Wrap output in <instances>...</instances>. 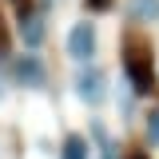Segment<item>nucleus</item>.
<instances>
[{
    "label": "nucleus",
    "mask_w": 159,
    "mask_h": 159,
    "mask_svg": "<svg viewBox=\"0 0 159 159\" xmlns=\"http://www.w3.org/2000/svg\"><path fill=\"white\" fill-rule=\"evenodd\" d=\"M72 96L84 107H103L111 99V76L99 64H84V68H76V76H72Z\"/></svg>",
    "instance_id": "f257e3e1"
},
{
    "label": "nucleus",
    "mask_w": 159,
    "mask_h": 159,
    "mask_svg": "<svg viewBox=\"0 0 159 159\" xmlns=\"http://www.w3.org/2000/svg\"><path fill=\"white\" fill-rule=\"evenodd\" d=\"M4 76L12 80L16 88L40 92V88H48V64H44L40 52H16V56H8V64H4Z\"/></svg>",
    "instance_id": "f03ea898"
},
{
    "label": "nucleus",
    "mask_w": 159,
    "mask_h": 159,
    "mask_svg": "<svg viewBox=\"0 0 159 159\" xmlns=\"http://www.w3.org/2000/svg\"><path fill=\"white\" fill-rule=\"evenodd\" d=\"M64 52H68V60L76 68L96 64V56H99V28H96V20H76L68 28V36H64Z\"/></svg>",
    "instance_id": "7ed1b4c3"
},
{
    "label": "nucleus",
    "mask_w": 159,
    "mask_h": 159,
    "mask_svg": "<svg viewBox=\"0 0 159 159\" xmlns=\"http://www.w3.org/2000/svg\"><path fill=\"white\" fill-rule=\"evenodd\" d=\"M16 40L24 44V52H40V48L48 44V16H44V12H20Z\"/></svg>",
    "instance_id": "20e7f679"
},
{
    "label": "nucleus",
    "mask_w": 159,
    "mask_h": 159,
    "mask_svg": "<svg viewBox=\"0 0 159 159\" xmlns=\"http://www.w3.org/2000/svg\"><path fill=\"white\" fill-rule=\"evenodd\" d=\"M123 76H127L131 96H143V92L151 88V72H147V48H131V44H127V52H123Z\"/></svg>",
    "instance_id": "39448f33"
},
{
    "label": "nucleus",
    "mask_w": 159,
    "mask_h": 159,
    "mask_svg": "<svg viewBox=\"0 0 159 159\" xmlns=\"http://www.w3.org/2000/svg\"><path fill=\"white\" fill-rule=\"evenodd\" d=\"M123 16L131 24H159V0H123Z\"/></svg>",
    "instance_id": "423d86ee"
},
{
    "label": "nucleus",
    "mask_w": 159,
    "mask_h": 159,
    "mask_svg": "<svg viewBox=\"0 0 159 159\" xmlns=\"http://www.w3.org/2000/svg\"><path fill=\"white\" fill-rule=\"evenodd\" d=\"M56 159H92V143L84 131H72V135H64V143L56 147Z\"/></svg>",
    "instance_id": "0eeeda50"
},
{
    "label": "nucleus",
    "mask_w": 159,
    "mask_h": 159,
    "mask_svg": "<svg viewBox=\"0 0 159 159\" xmlns=\"http://www.w3.org/2000/svg\"><path fill=\"white\" fill-rule=\"evenodd\" d=\"M84 135H88V143H92V147H99L103 155H111V151H116V139H111L107 123H103L99 116H92V119H88V131H84Z\"/></svg>",
    "instance_id": "6e6552de"
},
{
    "label": "nucleus",
    "mask_w": 159,
    "mask_h": 159,
    "mask_svg": "<svg viewBox=\"0 0 159 159\" xmlns=\"http://www.w3.org/2000/svg\"><path fill=\"white\" fill-rule=\"evenodd\" d=\"M143 143L147 147H159V107H147L143 111Z\"/></svg>",
    "instance_id": "1a4fd4ad"
},
{
    "label": "nucleus",
    "mask_w": 159,
    "mask_h": 159,
    "mask_svg": "<svg viewBox=\"0 0 159 159\" xmlns=\"http://www.w3.org/2000/svg\"><path fill=\"white\" fill-rule=\"evenodd\" d=\"M36 4H40V12H44V16H48V12L56 8V0H36Z\"/></svg>",
    "instance_id": "9d476101"
},
{
    "label": "nucleus",
    "mask_w": 159,
    "mask_h": 159,
    "mask_svg": "<svg viewBox=\"0 0 159 159\" xmlns=\"http://www.w3.org/2000/svg\"><path fill=\"white\" fill-rule=\"evenodd\" d=\"M4 92H8V84H4V80H0V99H4Z\"/></svg>",
    "instance_id": "9b49d317"
},
{
    "label": "nucleus",
    "mask_w": 159,
    "mask_h": 159,
    "mask_svg": "<svg viewBox=\"0 0 159 159\" xmlns=\"http://www.w3.org/2000/svg\"><path fill=\"white\" fill-rule=\"evenodd\" d=\"M99 159H119V155H116V151H111V155H99Z\"/></svg>",
    "instance_id": "f8f14e48"
},
{
    "label": "nucleus",
    "mask_w": 159,
    "mask_h": 159,
    "mask_svg": "<svg viewBox=\"0 0 159 159\" xmlns=\"http://www.w3.org/2000/svg\"><path fill=\"white\" fill-rule=\"evenodd\" d=\"M131 159H147V155H131Z\"/></svg>",
    "instance_id": "ddd939ff"
}]
</instances>
